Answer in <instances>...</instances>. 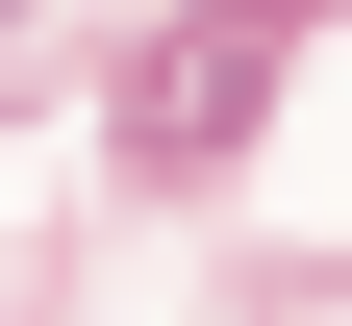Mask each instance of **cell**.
<instances>
[{
	"label": "cell",
	"mask_w": 352,
	"mask_h": 326,
	"mask_svg": "<svg viewBox=\"0 0 352 326\" xmlns=\"http://www.w3.org/2000/svg\"><path fill=\"white\" fill-rule=\"evenodd\" d=\"M302 25H327V0H201V25H176V75H126V151H151V176H201L252 101H277V51H302Z\"/></svg>",
	"instance_id": "1"
}]
</instances>
